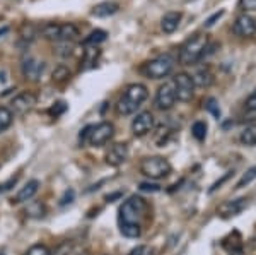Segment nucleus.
Instances as JSON below:
<instances>
[{
	"label": "nucleus",
	"mask_w": 256,
	"mask_h": 255,
	"mask_svg": "<svg viewBox=\"0 0 256 255\" xmlns=\"http://www.w3.org/2000/svg\"><path fill=\"white\" fill-rule=\"evenodd\" d=\"M147 98H148V91L146 86L138 84V82L130 84L116 103V112L120 115H134L144 105V101Z\"/></svg>",
	"instance_id": "obj_1"
},
{
	"label": "nucleus",
	"mask_w": 256,
	"mask_h": 255,
	"mask_svg": "<svg viewBox=\"0 0 256 255\" xmlns=\"http://www.w3.org/2000/svg\"><path fill=\"white\" fill-rule=\"evenodd\" d=\"M208 47V38L205 35H195L184 41L178 53V60L181 65H195L205 55V48Z\"/></svg>",
	"instance_id": "obj_2"
},
{
	"label": "nucleus",
	"mask_w": 256,
	"mask_h": 255,
	"mask_svg": "<svg viewBox=\"0 0 256 255\" xmlns=\"http://www.w3.org/2000/svg\"><path fill=\"white\" fill-rule=\"evenodd\" d=\"M148 214V204L142 197H130L120 207V224H137L142 226V221Z\"/></svg>",
	"instance_id": "obj_3"
},
{
	"label": "nucleus",
	"mask_w": 256,
	"mask_h": 255,
	"mask_svg": "<svg viewBox=\"0 0 256 255\" xmlns=\"http://www.w3.org/2000/svg\"><path fill=\"white\" fill-rule=\"evenodd\" d=\"M114 135V125L110 122H101L98 125H89L80 134V141L88 142L92 147H102L108 144Z\"/></svg>",
	"instance_id": "obj_4"
},
{
	"label": "nucleus",
	"mask_w": 256,
	"mask_h": 255,
	"mask_svg": "<svg viewBox=\"0 0 256 255\" xmlns=\"http://www.w3.org/2000/svg\"><path fill=\"white\" fill-rule=\"evenodd\" d=\"M174 64H176L174 57L171 53H164V55H159L156 59L148 60L142 67V74L148 77V79H164V77H168L172 72Z\"/></svg>",
	"instance_id": "obj_5"
},
{
	"label": "nucleus",
	"mask_w": 256,
	"mask_h": 255,
	"mask_svg": "<svg viewBox=\"0 0 256 255\" xmlns=\"http://www.w3.org/2000/svg\"><path fill=\"white\" fill-rule=\"evenodd\" d=\"M171 171V163L164 156H150V158L142 159V163H140V173L150 180H160L168 176Z\"/></svg>",
	"instance_id": "obj_6"
},
{
	"label": "nucleus",
	"mask_w": 256,
	"mask_h": 255,
	"mask_svg": "<svg viewBox=\"0 0 256 255\" xmlns=\"http://www.w3.org/2000/svg\"><path fill=\"white\" fill-rule=\"evenodd\" d=\"M172 82H174L178 100L183 103H188L193 100V96H195V82H193V77L190 76V74L178 72Z\"/></svg>",
	"instance_id": "obj_7"
},
{
	"label": "nucleus",
	"mask_w": 256,
	"mask_h": 255,
	"mask_svg": "<svg viewBox=\"0 0 256 255\" xmlns=\"http://www.w3.org/2000/svg\"><path fill=\"white\" fill-rule=\"evenodd\" d=\"M176 88L172 81H164V84L159 86L158 94H156V106L162 112H168L176 103Z\"/></svg>",
	"instance_id": "obj_8"
},
{
	"label": "nucleus",
	"mask_w": 256,
	"mask_h": 255,
	"mask_svg": "<svg viewBox=\"0 0 256 255\" xmlns=\"http://www.w3.org/2000/svg\"><path fill=\"white\" fill-rule=\"evenodd\" d=\"M154 115L150 112H140L137 117L134 118V122H132V132H134L135 137H144V135H147L148 132H152V129H154Z\"/></svg>",
	"instance_id": "obj_9"
},
{
	"label": "nucleus",
	"mask_w": 256,
	"mask_h": 255,
	"mask_svg": "<svg viewBox=\"0 0 256 255\" xmlns=\"http://www.w3.org/2000/svg\"><path fill=\"white\" fill-rule=\"evenodd\" d=\"M44 67H46V64H44L43 60L36 59V57H28V59H24L22 65H20V69H22V76L26 77L28 81H40V77L43 76L44 72Z\"/></svg>",
	"instance_id": "obj_10"
},
{
	"label": "nucleus",
	"mask_w": 256,
	"mask_h": 255,
	"mask_svg": "<svg viewBox=\"0 0 256 255\" xmlns=\"http://www.w3.org/2000/svg\"><path fill=\"white\" fill-rule=\"evenodd\" d=\"M246 207H248V199H246V197L226 200V202H222L217 207V214L220 216L222 219H229V217H234V216L241 214Z\"/></svg>",
	"instance_id": "obj_11"
},
{
	"label": "nucleus",
	"mask_w": 256,
	"mask_h": 255,
	"mask_svg": "<svg viewBox=\"0 0 256 255\" xmlns=\"http://www.w3.org/2000/svg\"><path fill=\"white\" fill-rule=\"evenodd\" d=\"M232 31L241 38H251L256 35V19L250 14H241L234 21Z\"/></svg>",
	"instance_id": "obj_12"
},
{
	"label": "nucleus",
	"mask_w": 256,
	"mask_h": 255,
	"mask_svg": "<svg viewBox=\"0 0 256 255\" xmlns=\"http://www.w3.org/2000/svg\"><path fill=\"white\" fill-rule=\"evenodd\" d=\"M36 105V96L30 91H24L18 94V96L12 100V113H18V115H26L28 112H31Z\"/></svg>",
	"instance_id": "obj_13"
},
{
	"label": "nucleus",
	"mask_w": 256,
	"mask_h": 255,
	"mask_svg": "<svg viewBox=\"0 0 256 255\" xmlns=\"http://www.w3.org/2000/svg\"><path fill=\"white\" fill-rule=\"evenodd\" d=\"M104 158L110 166H120V164L125 163L128 158V146L123 142L113 144V146H110V149L106 151Z\"/></svg>",
	"instance_id": "obj_14"
},
{
	"label": "nucleus",
	"mask_w": 256,
	"mask_h": 255,
	"mask_svg": "<svg viewBox=\"0 0 256 255\" xmlns=\"http://www.w3.org/2000/svg\"><path fill=\"white\" fill-rule=\"evenodd\" d=\"M120 9V4L114 0H104V2H99L92 7L90 14L96 16V18H110V16L116 14Z\"/></svg>",
	"instance_id": "obj_15"
},
{
	"label": "nucleus",
	"mask_w": 256,
	"mask_h": 255,
	"mask_svg": "<svg viewBox=\"0 0 256 255\" xmlns=\"http://www.w3.org/2000/svg\"><path fill=\"white\" fill-rule=\"evenodd\" d=\"M180 23H181V12H174V11L166 12L162 16V19H160V30L168 33V35H171V33H174L180 28Z\"/></svg>",
	"instance_id": "obj_16"
},
{
	"label": "nucleus",
	"mask_w": 256,
	"mask_h": 255,
	"mask_svg": "<svg viewBox=\"0 0 256 255\" xmlns=\"http://www.w3.org/2000/svg\"><path fill=\"white\" fill-rule=\"evenodd\" d=\"M38 188H40V182H38V180H31V182H28V183L24 185V187L18 192V195H16V199L12 200V202H16V204H19V202H28V200H31L32 197L36 195Z\"/></svg>",
	"instance_id": "obj_17"
},
{
	"label": "nucleus",
	"mask_w": 256,
	"mask_h": 255,
	"mask_svg": "<svg viewBox=\"0 0 256 255\" xmlns=\"http://www.w3.org/2000/svg\"><path fill=\"white\" fill-rule=\"evenodd\" d=\"M193 82H195V88H210L214 84V74L210 72V69H200V71L195 72L193 76Z\"/></svg>",
	"instance_id": "obj_18"
},
{
	"label": "nucleus",
	"mask_w": 256,
	"mask_h": 255,
	"mask_svg": "<svg viewBox=\"0 0 256 255\" xmlns=\"http://www.w3.org/2000/svg\"><path fill=\"white\" fill-rule=\"evenodd\" d=\"M80 36V31L76 24L65 23L60 24V40L58 41H76Z\"/></svg>",
	"instance_id": "obj_19"
},
{
	"label": "nucleus",
	"mask_w": 256,
	"mask_h": 255,
	"mask_svg": "<svg viewBox=\"0 0 256 255\" xmlns=\"http://www.w3.org/2000/svg\"><path fill=\"white\" fill-rule=\"evenodd\" d=\"M99 53L101 52H99L98 47H90L84 52V55H82V71H88V69L96 67Z\"/></svg>",
	"instance_id": "obj_20"
},
{
	"label": "nucleus",
	"mask_w": 256,
	"mask_h": 255,
	"mask_svg": "<svg viewBox=\"0 0 256 255\" xmlns=\"http://www.w3.org/2000/svg\"><path fill=\"white\" fill-rule=\"evenodd\" d=\"M40 35L43 36L44 40L58 41L60 40V24H55V23L43 24V26L40 28Z\"/></svg>",
	"instance_id": "obj_21"
},
{
	"label": "nucleus",
	"mask_w": 256,
	"mask_h": 255,
	"mask_svg": "<svg viewBox=\"0 0 256 255\" xmlns=\"http://www.w3.org/2000/svg\"><path fill=\"white\" fill-rule=\"evenodd\" d=\"M239 141H241L242 146H256V123H250V125H246L242 129L241 135H239Z\"/></svg>",
	"instance_id": "obj_22"
},
{
	"label": "nucleus",
	"mask_w": 256,
	"mask_h": 255,
	"mask_svg": "<svg viewBox=\"0 0 256 255\" xmlns=\"http://www.w3.org/2000/svg\"><path fill=\"white\" fill-rule=\"evenodd\" d=\"M106 38H108V33L104 30H94L92 33H89V36L84 40V45L86 47H98L99 43L106 41Z\"/></svg>",
	"instance_id": "obj_23"
},
{
	"label": "nucleus",
	"mask_w": 256,
	"mask_h": 255,
	"mask_svg": "<svg viewBox=\"0 0 256 255\" xmlns=\"http://www.w3.org/2000/svg\"><path fill=\"white\" fill-rule=\"evenodd\" d=\"M74 48H76L74 41H56L55 53L58 57H64V59H67V57H70L74 53Z\"/></svg>",
	"instance_id": "obj_24"
},
{
	"label": "nucleus",
	"mask_w": 256,
	"mask_h": 255,
	"mask_svg": "<svg viewBox=\"0 0 256 255\" xmlns=\"http://www.w3.org/2000/svg\"><path fill=\"white\" fill-rule=\"evenodd\" d=\"M12 120H14V113L6 106H0V134L9 129L12 125Z\"/></svg>",
	"instance_id": "obj_25"
},
{
	"label": "nucleus",
	"mask_w": 256,
	"mask_h": 255,
	"mask_svg": "<svg viewBox=\"0 0 256 255\" xmlns=\"http://www.w3.org/2000/svg\"><path fill=\"white\" fill-rule=\"evenodd\" d=\"M253 180H256V164H254V166H251V168H248L244 173H242L241 178L238 180V183H236V187H234V188L246 187V185H250Z\"/></svg>",
	"instance_id": "obj_26"
},
{
	"label": "nucleus",
	"mask_w": 256,
	"mask_h": 255,
	"mask_svg": "<svg viewBox=\"0 0 256 255\" xmlns=\"http://www.w3.org/2000/svg\"><path fill=\"white\" fill-rule=\"evenodd\" d=\"M120 231L126 238H138L142 235V226L137 224H120Z\"/></svg>",
	"instance_id": "obj_27"
},
{
	"label": "nucleus",
	"mask_w": 256,
	"mask_h": 255,
	"mask_svg": "<svg viewBox=\"0 0 256 255\" xmlns=\"http://www.w3.org/2000/svg\"><path fill=\"white\" fill-rule=\"evenodd\" d=\"M192 134H193V137L196 139V141H205V137H207V123L205 122H202V120H198L193 123V127H192Z\"/></svg>",
	"instance_id": "obj_28"
},
{
	"label": "nucleus",
	"mask_w": 256,
	"mask_h": 255,
	"mask_svg": "<svg viewBox=\"0 0 256 255\" xmlns=\"http://www.w3.org/2000/svg\"><path fill=\"white\" fill-rule=\"evenodd\" d=\"M44 212H46V209H44V204L41 202H31L26 207V214L31 217H43Z\"/></svg>",
	"instance_id": "obj_29"
},
{
	"label": "nucleus",
	"mask_w": 256,
	"mask_h": 255,
	"mask_svg": "<svg viewBox=\"0 0 256 255\" xmlns=\"http://www.w3.org/2000/svg\"><path fill=\"white\" fill-rule=\"evenodd\" d=\"M19 35H20V38H22L24 41H28V43H30V41L34 40V36L38 35V30H36L32 24H22Z\"/></svg>",
	"instance_id": "obj_30"
},
{
	"label": "nucleus",
	"mask_w": 256,
	"mask_h": 255,
	"mask_svg": "<svg viewBox=\"0 0 256 255\" xmlns=\"http://www.w3.org/2000/svg\"><path fill=\"white\" fill-rule=\"evenodd\" d=\"M70 79V71L65 65H58V67L53 71V82H65Z\"/></svg>",
	"instance_id": "obj_31"
},
{
	"label": "nucleus",
	"mask_w": 256,
	"mask_h": 255,
	"mask_svg": "<svg viewBox=\"0 0 256 255\" xmlns=\"http://www.w3.org/2000/svg\"><path fill=\"white\" fill-rule=\"evenodd\" d=\"M24 255H52V253H50V248L46 245L38 243V245H32Z\"/></svg>",
	"instance_id": "obj_32"
},
{
	"label": "nucleus",
	"mask_w": 256,
	"mask_h": 255,
	"mask_svg": "<svg viewBox=\"0 0 256 255\" xmlns=\"http://www.w3.org/2000/svg\"><path fill=\"white\" fill-rule=\"evenodd\" d=\"M65 112H67V103H64V101L55 103V105L50 108V115H53V117H60V115Z\"/></svg>",
	"instance_id": "obj_33"
},
{
	"label": "nucleus",
	"mask_w": 256,
	"mask_h": 255,
	"mask_svg": "<svg viewBox=\"0 0 256 255\" xmlns=\"http://www.w3.org/2000/svg\"><path fill=\"white\" fill-rule=\"evenodd\" d=\"M205 108L208 110L210 113L214 115V117H220V108H218V105H217V101L214 100V98H208L207 103H205Z\"/></svg>",
	"instance_id": "obj_34"
},
{
	"label": "nucleus",
	"mask_w": 256,
	"mask_h": 255,
	"mask_svg": "<svg viewBox=\"0 0 256 255\" xmlns=\"http://www.w3.org/2000/svg\"><path fill=\"white\" fill-rule=\"evenodd\" d=\"M239 9L244 12H254L256 11V0H239Z\"/></svg>",
	"instance_id": "obj_35"
},
{
	"label": "nucleus",
	"mask_w": 256,
	"mask_h": 255,
	"mask_svg": "<svg viewBox=\"0 0 256 255\" xmlns=\"http://www.w3.org/2000/svg\"><path fill=\"white\" fill-rule=\"evenodd\" d=\"M53 255H72V243H62Z\"/></svg>",
	"instance_id": "obj_36"
},
{
	"label": "nucleus",
	"mask_w": 256,
	"mask_h": 255,
	"mask_svg": "<svg viewBox=\"0 0 256 255\" xmlns=\"http://www.w3.org/2000/svg\"><path fill=\"white\" fill-rule=\"evenodd\" d=\"M246 108L250 110V112L256 113V89L250 94V96H248V100H246Z\"/></svg>",
	"instance_id": "obj_37"
},
{
	"label": "nucleus",
	"mask_w": 256,
	"mask_h": 255,
	"mask_svg": "<svg viewBox=\"0 0 256 255\" xmlns=\"http://www.w3.org/2000/svg\"><path fill=\"white\" fill-rule=\"evenodd\" d=\"M230 175H232V171H229V173H226L224 176H222V178H220V180H217V182H216V183H214V185H212V187H210V192H216V190H217V188H220V185H222V183H224V182H227V180H229V178H230Z\"/></svg>",
	"instance_id": "obj_38"
},
{
	"label": "nucleus",
	"mask_w": 256,
	"mask_h": 255,
	"mask_svg": "<svg viewBox=\"0 0 256 255\" xmlns=\"http://www.w3.org/2000/svg\"><path fill=\"white\" fill-rule=\"evenodd\" d=\"M74 197H76V192L72 190V188H70V190H67L65 192V195L62 197V200H60V204L62 205H65V204H70L74 200Z\"/></svg>",
	"instance_id": "obj_39"
},
{
	"label": "nucleus",
	"mask_w": 256,
	"mask_h": 255,
	"mask_svg": "<svg viewBox=\"0 0 256 255\" xmlns=\"http://www.w3.org/2000/svg\"><path fill=\"white\" fill-rule=\"evenodd\" d=\"M140 190H144V192H159L160 187H159V185H154V183H140Z\"/></svg>",
	"instance_id": "obj_40"
},
{
	"label": "nucleus",
	"mask_w": 256,
	"mask_h": 255,
	"mask_svg": "<svg viewBox=\"0 0 256 255\" xmlns=\"http://www.w3.org/2000/svg\"><path fill=\"white\" fill-rule=\"evenodd\" d=\"M222 16H224V11H218V12H216V14H214L212 18H210V19L207 21V23H205V26H207V28L214 26V24H216V21H217V19H220Z\"/></svg>",
	"instance_id": "obj_41"
},
{
	"label": "nucleus",
	"mask_w": 256,
	"mask_h": 255,
	"mask_svg": "<svg viewBox=\"0 0 256 255\" xmlns=\"http://www.w3.org/2000/svg\"><path fill=\"white\" fill-rule=\"evenodd\" d=\"M16 182H18V176H16V178H10L9 182L2 183V185H0V192H6V190H9V188H10V185H14Z\"/></svg>",
	"instance_id": "obj_42"
},
{
	"label": "nucleus",
	"mask_w": 256,
	"mask_h": 255,
	"mask_svg": "<svg viewBox=\"0 0 256 255\" xmlns=\"http://www.w3.org/2000/svg\"><path fill=\"white\" fill-rule=\"evenodd\" d=\"M146 252H147V246L140 245V246H137V248L132 250V252L128 253V255H146Z\"/></svg>",
	"instance_id": "obj_43"
},
{
	"label": "nucleus",
	"mask_w": 256,
	"mask_h": 255,
	"mask_svg": "<svg viewBox=\"0 0 256 255\" xmlns=\"http://www.w3.org/2000/svg\"><path fill=\"white\" fill-rule=\"evenodd\" d=\"M9 33V26H4V28H0V38H2L4 35H7Z\"/></svg>",
	"instance_id": "obj_44"
}]
</instances>
